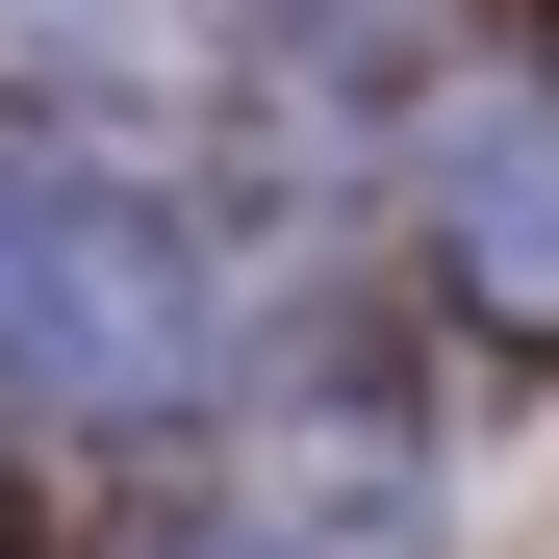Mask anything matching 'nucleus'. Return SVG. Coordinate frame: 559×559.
I'll list each match as a JSON object with an SVG mask.
<instances>
[{
	"mask_svg": "<svg viewBox=\"0 0 559 559\" xmlns=\"http://www.w3.org/2000/svg\"><path fill=\"white\" fill-rule=\"evenodd\" d=\"M153 356H178V229L0 153V382H153Z\"/></svg>",
	"mask_w": 559,
	"mask_h": 559,
	"instance_id": "nucleus-1",
	"label": "nucleus"
},
{
	"mask_svg": "<svg viewBox=\"0 0 559 559\" xmlns=\"http://www.w3.org/2000/svg\"><path fill=\"white\" fill-rule=\"evenodd\" d=\"M128 559H254V534H128Z\"/></svg>",
	"mask_w": 559,
	"mask_h": 559,
	"instance_id": "nucleus-2",
	"label": "nucleus"
}]
</instances>
